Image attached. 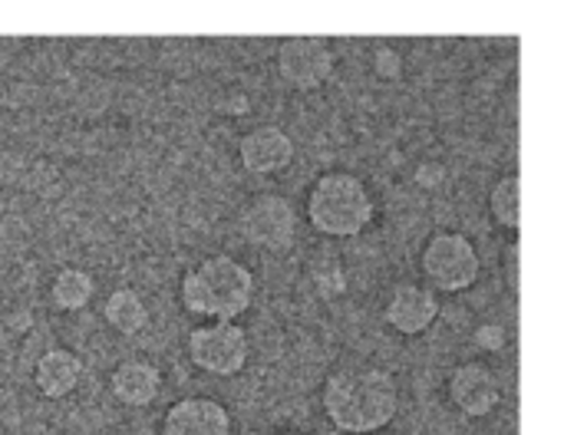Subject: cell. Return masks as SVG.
<instances>
[{
    "label": "cell",
    "mask_w": 564,
    "mask_h": 435,
    "mask_svg": "<svg viewBox=\"0 0 564 435\" xmlns=\"http://www.w3.org/2000/svg\"><path fill=\"white\" fill-rule=\"evenodd\" d=\"M254 301V274L231 254H208L185 268L178 281V304L202 324H238Z\"/></svg>",
    "instance_id": "6da1fadb"
},
{
    "label": "cell",
    "mask_w": 564,
    "mask_h": 435,
    "mask_svg": "<svg viewBox=\"0 0 564 435\" xmlns=\"http://www.w3.org/2000/svg\"><path fill=\"white\" fill-rule=\"evenodd\" d=\"M324 406L340 433H377L397 416V383L380 370H347L327 380Z\"/></svg>",
    "instance_id": "7a4b0ae2"
},
{
    "label": "cell",
    "mask_w": 564,
    "mask_h": 435,
    "mask_svg": "<svg viewBox=\"0 0 564 435\" xmlns=\"http://www.w3.org/2000/svg\"><path fill=\"white\" fill-rule=\"evenodd\" d=\"M307 215H311V225H314L321 235L347 238V235L364 231V225H367L370 215H373V205H370L367 188H364L354 175L334 172V175H324V178L311 188Z\"/></svg>",
    "instance_id": "3957f363"
},
{
    "label": "cell",
    "mask_w": 564,
    "mask_h": 435,
    "mask_svg": "<svg viewBox=\"0 0 564 435\" xmlns=\"http://www.w3.org/2000/svg\"><path fill=\"white\" fill-rule=\"evenodd\" d=\"M185 354L198 373H208L218 380L238 377L251 357L248 330L241 324H228V320L198 324L185 337Z\"/></svg>",
    "instance_id": "277c9868"
},
{
    "label": "cell",
    "mask_w": 564,
    "mask_h": 435,
    "mask_svg": "<svg viewBox=\"0 0 564 435\" xmlns=\"http://www.w3.org/2000/svg\"><path fill=\"white\" fill-rule=\"evenodd\" d=\"M423 274L436 291H466L479 274L476 248L463 235H440L423 251Z\"/></svg>",
    "instance_id": "5b68a950"
},
{
    "label": "cell",
    "mask_w": 564,
    "mask_h": 435,
    "mask_svg": "<svg viewBox=\"0 0 564 435\" xmlns=\"http://www.w3.org/2000/svg\"><path fill=\"white\" fill-rule=\"evenodd\" d=\"M241 238L258 251H284L294 238V208L281 195H258L238 218Z\"/></svg>",
    "instance_id": "8992f818"
},
{
    "label": "cell",
    "mask_w": 564,
    "mask_h": 435,
    "mask_svg": "<svg viewBox=\"0 0 564 435\" xmlns=\"http://www.w3.org/2000/svg\"><path fill=\"white\" fill-rule=\"evenodd\" d=\"M159 435H231V413L215 396H182L165 406Z\"/></svg>",
    "instance_id": "52a82bcc"
},
{
    "label": "cell",
    "mask_w": 564,
    "mask_h": 435,
    "mask_svg": "<svg viewBox=\"0 0 564 435\" xmlns=\"http://www.w3.org/2000/svg\"><path fill=\"white\" fill-rule=\"evenodd\" d=\"M162 383V370L145 357H126L106 377V390L122 410H149L159 400Z\"/></svg>",
    "instance_id": "ba28073f"
},
{
    "label": "cell",
    "mask_w": 564,
    "mask_h": 435,
    "mask_svg": "<svg viewBox=\"0 0 564 435\" xmlns=\"http://www.w3.org/2000/svg\"><path fill=\"white\" fill-rule=\"evenodd\" d=\"M278 69L291 86L311 89V86H321L330 76L334 56H330L327 43L317 40V36H288L278 46Z\"/></svg>",
    "instance_id": "9c48e42d"
},
{
    "label": "cell",
    "mask_w": 564,
    "mask_h": 435,
    "mask_svg": "<svg viewBox=\"0 0 564 435\" xmlns=\"http://www.w3.org/2000/svg\"><path fill=\"white\" fill-rule=\"evenodd\" d=\"M83 373H86V363L76 350L69 347H46L33 367H30V380H33V390L50 400V403H59V400H69L79 383H83Z\"/></svg>",
    "instance_id": "30bf717a"
},
{
    "label": "cell",
    "mask_w": 564,
    "mask_h": 435,
    "mask_svg": "<svg viewBox=\"0 0 564 435\" xmlns=\"http://www.w3.org/2000/svg\"><path fill=\"white\" fill-rule=\"evenodd\" d=\"M294 142L278 126H254L238 139V162L251 175H278L291 165Z\"/></svg>",
    "instance_id": "8fae6325"
},
{
    "label": "cell",
    "mask_w": 564,
    "mask_h": 435,
    "mask_svg": "<svg viewBox=\"0 0 564 435\" xmlns=\"http://www.w3.org/2000/svg\"><path fill=\"white\" fill-rule=\"evenodd\" d=\"M99 314H102V324L116 337H126V340L139 337L149 327V320H152V311H149L142 291L132 287V284H116L112 291H106Z\"/></svg>",
    "instance_id": "7c38bea8"
},
{
    "label": "cell",
    "mask_w": 564,
    "mask_h": 435,
    "mask_svg": "<svg viewBox=\"0 0 564 435\" xmlns=\"http://www.w3.org/2000/svg\"><path fill=\"white\" fill-rule=\"evenodd\" d=\"M99 294V284L96 278L79 268V264H63L53 271L50 284H46V301L56 314H83L93 307Z\"/></svg>",
    "instance_id": "4fadbf2b"
},
{
    "label": "cell",
    "mask_w": 564,
    "mask_h": 435,
    "mask_svg": "<svg viewBox=\"0 0 564 435\" xmlns=\"http://www.w3.org/2000/svg\"><path fill=\"white\" fill-rule=\"evenodd\" d=\"M436 314H440V304H436L433 291H426V287H400L393 294V301L387 304V320L406 337L423 334L436 320Z\"/></svg>",
    "instance_id": "5bb4252c"
},
{
    "label": "cell",
    "mask_w": 564,
    "mask_h": 435,
    "mask_svg": "<svg viewBox=\"0 0 564 435\" xmlns=\"http://www.w3.org/2000/svg\"><path fill=\"white\" fill-rule=\"evenodd\" d=\"M449 400L466 416H486L496 406L499 390H496V380L486 367H463L449 380Z\"/></svg>",
    "instance_id": "9a60e30c"
},
{
    "label": "cell",
    "mask_w": 564,
    "mask_h": 435,
    "mask_svg": "<svg viewBox=\"0 0 564 435\" xmlns=\"http://www.w3.org/2000/svg\"><path fill=\"white\" fill-rule=\"evenodd\" d=\"M492 211L506 228H519L522 221V185L519 178H502L492 192Z\"/></svg>",
    "instance_id": "2e32d148"
},
{
    "label": "cell",
    "mask_w": 564,
    "mask_h": 435,
    "mask_svg": "<svg viewBox=\"0 0 564 435\" xmlns=\"http://www.w3.org/2000/svg\"><path fill=\"white\" fill-rule=\"evenodd\" d=\"M479 344H482V347H502V330H496V327L486 330V327H482V330H479Z\"/></svg>",
    "instance_id": "e0dca14e"
},
{
    "label": "cell",
    "mask_w": 564,
    "mask_h": 435,
    "mask_svg": "<svg viewBox=\"0 0 564 435\" xmlns=\"http://www.w3.org/2000/svg\"><path fill=\"white\" fill-rule=\"evenodd\" d=\"M281 435H304V433H281Z\"/></svg>",
    "instance_id": "ac0fdd59"
}]
</instances>
